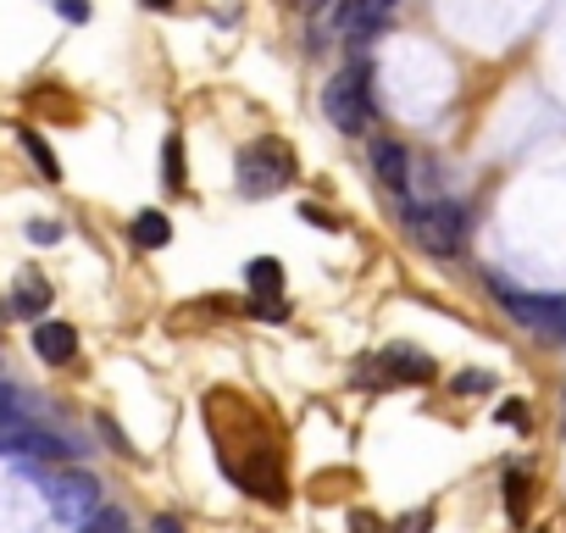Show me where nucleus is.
Segmentation results:
<instances>
[{
    "instance_id": "nucleus-9",
    "label": "nucleus",
    "mask_w": 566,
    "mask_h": 533,
    "mask_svg": "<svg viewBox=\"0 0 566 533\" xmlns=\"http://www.w3.org/2000/svg\"><path fill=\"white\" fill-rule=\"evenodd\" d=\"M373 173H378V184H384V189L406 195V145L378 139V145H373Z\"/></svg>"
},
{
    "instance_id": "nucleus-1",
    "label": "nucleus",
    "mask_w": 566,
    "mask_h": 533,
    "mask_svg": "<svg viewBox=\"0 0 566 533\" xmlns=\"http://www.w3.org/2000/svg\"><path fill=\"white\" fill-rule=\"evenodd\" d=\"M406 222H411V233H417V244L428 250V255H461L467 250V206L461 200H433V206H411L406 211Z\"/></svg>"
},
{
    "instance_id": "nucleus-3",
    "label": "nucleus",
    "mask_w": 566,
    "mask_h": 533,
    "mask_svg": "<svg viewBox=\"0 0 566 533\" xmlns=\"http://www.w3.org/2000/svg\"><path fill=\"white\" fill-rule=\"evenodd\" d=\"M295 178V150L283 139H255L239 156V195H277Z\"/></svg>"
},
{
    "instance_id": "nucleus-2",
    "label": "nucleus",
    "mask_w": 566,
    "mask_h": 533,
    "mask_svg": "<svg viewBox=\"0 0 566 533\" xmlns=\"http://www.w3.org/2000/svg\"><path fill=\"white\" fill-rule=\"evenodd\" d=\"M323 117L339 128V134H367L373 128V90H367V67H345L339 79H328L323 90Z\"/></svg>"
},
{
    "instance_id": "nucleus-23",
    "label": "nucleus",
    "mask_w": 566,
    "mask_h": 533,
    "mask_svg": "<svg viewBox=\"0 0 566 533\" xmlns=\"http://www.w3.org/2000/svg\"><path fill=\"white\" fill-rule=\"evenodd\" d=\"M150 533H184V522H178V516H156Z\"/></svg>"
},
{
    "instance_id": "nucleus-5",
    "label": "nucleus",
    "mask_w": 566,
    "mask_h": 533,
    "mask_svg": "<svg viewBox=\"0 0 566 533\" xmlns=\"http://www.w3.org/2000/svg\"><path fill=\"white\" fill-rule=\"evenodd\" d=\"M51 511L67 522V527H90L95 511H101V483L90 472H62L51 478Z\"/></svg>"
},
{
    "instance_id": "nucleus-18",
    "label": "nucleus",
    "mask_w": 566,
    "mask_h": 533,
    "mask_svg": "<svg viewBox=\"0 0 566 533\" xmlns=\"http://www.w3.org/2000/svg\"><path fill=\"white\" fill-rule=\"evenodd\" d=\"M29 239H34V244H56V239H62V222H45V217H40V222H29Z\"/></svg>"
},
{
    "instance_id": "nucleus-19",
    "label": "nucleus",
    "mask_w": 566,
    "mask_h": 533,
    "mask_svg": "<svg viewBox=\"0 0 566 533\" xmlns=\"http://www.w3.org/2000/svg\"><path fill=\"white\" fill-rule=\"evenodd\" d=\"M56 12H62L67 23H90V0H56Z\"/></svg>"
},
{
    "instance_id": "nucleus-7",
    "label": "nucleus",
    "mask_w": 566,
    "mask_h": 533,
    "mask_svg": "<svg viewBox=\"0 0 566 533\" xmlns=\"http://www.w3.org/2000/svg\"><path fill=\"white\" fill-rule=\"evenodd\" d=\"M34 356L51 362V367H67L78 356V328L73 323H40L34 328Z\"/></svg>"
},
{
    "instance_id": "nucleus-21",
    "label": "nucleus",
    "mask_w": 566,
    "mask_h": 533,
    "mask_svg": "<svg viewBox=\"0 0 566 533\" xmlns=\"http://www.w3.org/2000/svg\"><path fill=\"white\" fill-rule=\"evenodd\" d=\"M400 527H406V533H422V527H433V511H411Z\"/></svg>"
},
{
    "instance_id": "nucleus-17",
    "label": "nucleus",
    "mask_w": 566,
    "mask_h": 533,
    "mask_svg": "<svg viewBox=\"0 0 566 533\" xmlns=\"http://www.w3.org/2000/svg\"><path fill=\"white\" fill-rule=\"evenodd\" d=\"M350 533H389L378 511H350Z\"/></svg>"
},
{
    "instance_id": "nucleus-15",
    "label": "nucleus",
    "mask_w": 566,
    "mask_h": 533,
    "mask_svg": "<svg viewBox=\"0 0 566 533\" xmlns=\"http://www.w3.org/2000/svg\"><path fill=\"white\" fill-rule=\"evenodd\" d=\"M505 511H511V522L527 516V478L522 472H505Z\"/></svg>"
},
{
    "instance_id": "nucleus-6",
    "label": "nucleus",
    "mask_w": 566,
    "mask_h": 533,
    "mask_svg": "<svg viewBox=\"0 0 566 533\" xmlns=\"http://www.w3.org/2000/svg\"><path fill=\"white\" fill-rule=\"evenodd\" d=\"M389 23V0H339V34L345 40H373Z\"/></svg>"
},
{
    "instance_id": "nucleus-12",
    "label": "nucleus",
    "mask_w": 566,
    "mask_h": 533,
    "mask_svg": "<svg viewBox=\"0 0 566 533\" xmlns=\"http://www.w3.org/2000/svg\"><path fill=\"white\" fill-rule=\"evenodd\" d=\"M45 306H51V284H45L40 273H29V279L12 290V312H18V317H34V312H45Z\"/></svg>"
},
{
    "instance_id": "nucleus-24",
    "label": "nucleus",
    "mask_w": 566,
    "mask_h": 533,
    "mask_svg": "<svg viewBox=\"0 0 566 533\" xmlns=\"http://www.w3.org/2000/svg\"><path fill=\"white\" fill-rule=\"evenodd\" d=\"M145 7H156V12H161V7H172V0H145Z\"/></svg>"
},
{
    "instance_id": "nucleus-10",
    "label": "nucleus",
    "mask_w": 566,
    "mask_h": 533,
    "mask_svg": "<svg viewBox=\"0 0 566 533\" xmlns=\"http://www.w3.org/2000/svg\"><path fill=\"white\" fill-rule=\"evenodd\" d=\"M250 301H283V273L272 255L250 261Z\"/></svg>"
},
{
    "instance_id": "nucleus-13",
    "label": "nucleus",
    "mask_w": 566,
    "mask_h": 533,
    "mask_svg": "<svg viewBox=\"0 0 566 533\" xmlns=\"http://www.w3.org/2000/svg\"><path fill=\"white\" fill-rule=\"evenodd\" d=\"M23 150H29V156H34V161H40V173H45V178H51V184H56V178H62V161H56V156H51V145H45V139H40V134H34V128H23Z\"/></svg>"
},
{
    "instance_id": "nucleus-4",
    "label": "nucleus",
    "mask_w": 566,
    "mask_h": 533,
    "mask_svg": "<svg viewBox=\"0 0 566 533\" xmlns=\"http://www.w3.org/2000/svg\"><path fill=\"white\" fill-rule=\"evenodd\" d=\"M489 290L500 295V306H505L522 328H538V334H566V301H560V295H527V290L505 284L500 273H489Z\"/></svg>"
},
{
    "instance_id": "nucleus-8",
    "label": "nucleus",
    "mask_w": 566,
    "mask_h": 533,
    "mask_svg": "<svg viewBox=\"0 0 566 533\" xmlns=\"http://www.w3.org/2000/svg\"><path fill=\"white\" fill-rule=\"evenodd\" d=\"M378 367L389 373V384H428V378H433V362H428L422 351H411V345L378 351Z\"/></svg>"
},
{
    "instance_id": "nucleus-14",
    "label": "nucleus",
    "mask_w": 566,
    "mask_h": 533,
    "mask_svg": "<svg viewBox=\"0 0 566 533\" xmlns=\"http://www.w3.org/2000/svg\"><path fill=\"white\" fill-rule=\"evenodd\" d=\"M161 173H167V184L172 189H184L189 178H184V139L178 134H167V150H161Z\"/></svg>"
},
{
    "instance_id": "nucleus-22",
    "label": "nucleus",
    "mask_w": 566,
    "mask_h": 533,
    "mask_svg": "<svg viewBox=\"0 0 566 533\" xmlns=\"http://www.w3.org/2000/svg\"><path fill=\"white\" fill-rule=\"evenodd\" d=\"M0 417H18V395L7 384H0Z\"/></svg>"
},
{
    "instance_id": "nucleus-20",
    "label": "nucleus",
    "mask_w": 566,
    "mask_h": 533,
    "mask_svg": "<svg viewBox=\"0 0 566 533\" xmlns=\"http://www.w3.org/2000/svg\"><path fill=\"white\" fill-rule=\"evenodd\" d=\"M500 422L505 428H527V406H500Z\"/></svg>"
},
{
    "instance_id": "nucleus-16",
    "label": "nucleus",
    "mask_w": 566,
    "mask_h": 533,
    "mask_svg": "<svg viewBox=\"0 0 566 533\" xmlns=\"http://www.w3.org/2000/svg\"><path fill=\"white\" fill-rule=\"evenodd\" d=\"M483 389H494L489 373H461V378H455V395H483Z\"/></svg>"
},
{
    "instance_id": "nucleus-11",
    "label": "nucleus",
    "mask_w": 566,
    "mask_h": 533,
    "mask_svg": "<svg viewBox=\"0 0 566 533\" xmlns=\"http://www.w3.org/2000/svg\"><path fill=\"white\" fill-rule=\"evenodd\" d=\"M167 239H172V222L161 211H139L134 217V244L139 250H167Z\"/></svg>"
},
{
    "instance_id": "nucleus-25",
    "label": "nucleus",
    "mask_w": 566,
    "mask_h": 533,
    "mask_svg": "<svg viewBox=\"0 0 566 533\" xmlns=\"http://www.w3.org/2000/svg\"><path fill=\"white\" fill-rule=\"evenodd\" d=\"M389 7H395V0H389Z\"/></svg>"
}]
</instances>
